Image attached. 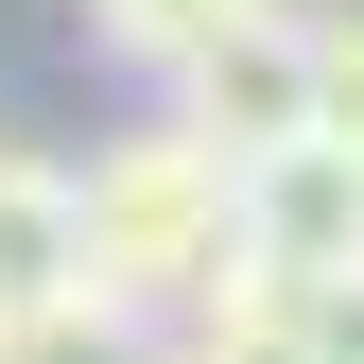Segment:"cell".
Listing matches in <instances>:
<instances>
[{
    "label": "cell",
    "instance_id": "cell-8",
    "mask_svg": "<svg viewBox=\"0 0 364 364\" xmlns=\"http://www.w3.org/2000/svg\"><path fill=\"white\" fill-rule=\"evenodd\" d=\"M312 87H330V139H364V0H312Z\"/></svg>",
    "mask_w": 364,
    "mask_h": 364
},
{
    "label": "cell",
    "instance_id": "cell-3",
    "mask_svg": "<svg viewBox=\"0 0 364 364\" xmlns=\"http://www.w3.org/2000/svg\"><path fill=\"white\" fill-rule=\"evenodd\" d=\"M243 260H260V295H330V278H364V139H295V156H260V191H243Z\"/></svg>",
    "mask_w": 364,
    "mask_h": 364
},
{
    "label": "cell",
    "instance_id": "cell-1",
    "mask_svg": "<svg viewBox=\"0 0 364 364\" xmlns=\"http://www.w3.org/2000/svg\"><path fill=\"white\" fill-rule=\"evenodd\" d=\"M243 191H260V156H225L191 105H156V122H122L105 156H87V278H105L122 312H208V295H260V260H243Z\"/></svg>",
    "mask_w": 364,
    "mask_h": 364
},
{
    "label": "cell",
    "instance_id": "cell-7",
    "mask_svg": "<svg viewBox=\"0 0 364 364\" xmlns=\"http://www.w3.org/2000/svg\"><path fill=\"white\" fill-rule=\"evenodd\" d=\"M70 18L105 35V53L139 70V87H173V70H191L208 35H225V18H243V0H70Z\"/></svg>",
    "mask_w": 364,
    "mask_h": 364
},
{
    "label": "cell",
    "instance_id": "cell-2",
    "mask_svg": "<svg viewBox=\"0 0 364 364\" xmlns=\"http://www.w3.org/2000/svg\"><path fill=\"white\" fill-rule=\"evenodd\" d=\"M156 105H191L225 156H295V139H330V87H312V0H243L208 53L156 87Z\"/></svg>",
    "mask_w": 364,
    "mask_h": 364
},
{
    "label": "cell",
    "instance_id": "cell-4",
    "mask_svg": "<svg viewBox=\"0 0 364 364\" xmlns=\"http://www.w3.org/2000/svg\"><path fill=\"white\" fill-rule=\"evenodd\" d=\"M70 295H105L87 278V173L0 139V330H18V312H70Z\"/></svg>",
    "mask_w": 364,
    "mask_h": 364
},
{
    "label": "cell",
    "instance_id": "cell-5",
    "mask_svg": "<svg viewBox=\"0 0 364 364\" xmlns=\"http://www.w3.org/2000/svg\"><path fill=\"white\" fill-rule=\"evenodd\" d=\"M173 364H347V347L312 295H208V312H173Z\"/></svg>",
    "mask_w": 364,
    "mask_h": 364
},
{
    "label": "cell",
    "instance_id": "cell-6",
    "mask_svg": "<svg viewBox=\"0 0 364 364\" xmlns=\"http://www.w3.org/2000/svg\"><path fill=\"white\" fill-rule=\"evenodd\" d=\"M0 364H173V330H156V312H122V295H70V312H18Z\"/></svg>",
    "mask_w": 364,
    "mask_h": 364
}]
</instances>
